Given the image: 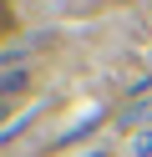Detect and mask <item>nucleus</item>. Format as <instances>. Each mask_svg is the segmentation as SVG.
Segmentation results:
<instances>
[{"label": "nucleus", "mask_w": 152, "mask_h": 157, "mask_svg": "<svg viewBox=\"0 0 152 157\" xmlns=\"http://www.w3.org/2000/svg\"><path fill=\"white\" fill-rule=\"evenodd\" d=\"M5 21H10V15H5V5H0V31H5Z\"/></svg>", "instance_id": "obj_1"}]
</instances>
